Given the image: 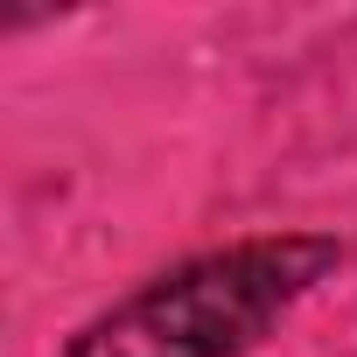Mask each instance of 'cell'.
<instances>
[{
    "label": "cell",
    "mask_w": 357,
    "mask_h": 357,
    "mask_svg": "<svg viewBox=\"0 0 357 357\" xmlns=\"http://www.w3.org/2000/svg\"><path fill=\"white\" fill-rule=\"evenodd\" d=\"M343 273V238L315 225L238 231L225 245L183 252L91 308L56 357H252L280 322Z\"/></svg>",
    "instance_id": "1"
}]
</instances>
